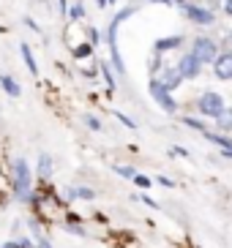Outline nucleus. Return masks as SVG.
Wrapping results in <instances>:
<instances>
[{
    "label": "nucleus",
    "mask_w": 232,
    "mask_h": 248,
    "mask_svg": "<svg viewBox=\"0 0 232 248\" xmlns=\"http://www.w3.org/2000/svg\"><path fill=\"white\" fill-rule=\"evenodd\" d=\"M134 11H137V6H129V8H123V11H117L115 19L109 22V30H107L109 55H112V66H115V71H117V74H123V71H126L123 58H120V52H117V28H120V22H123V19H129V16L134 14Z\"/></svg>",
    "instance_id": "obj_1"
},
{
    "label": "nucleus",
    "mask_w": 232,
    "mask_h": 248,
    "mask_svg": "<svg viewBox=\"0 0 232 248\" xmlns=\"http://www.w3.org/2000/svg\"><path fill=\"white\" fill-rule=\"evenodd\" d=\"M14 194L19 199H30V167L25 158L14 161Z\"/></svg>",
    "instance_id": "obj_2"
},
{
    "label": "nucleus",
    "mask_w": 232,
    "mask_h": 248,
    "mask_svg": "<svg viewBox=\"0 0 232 248\" xmlns=\"http://www.w3.org/2000/svg\"><path fill=\"white\" fill-rule=\"evenodd\" d=\"M191 55H194L199 63H213L216 60V55H218V46H216V41L213 38H208V36H197L194 41H191Z\"/></svg>",
    "instance_id": "obj_3"
},
{
    "label": "nucleus",
    "mask_w": 232,
    "mask_h": 248,
    "mask_svg": "<svg viewBox=\"0 0 232 248\" xmlns=\"http://www.w3.org/2000/svg\"><path fill=\"white\" fill-rule=\"evenodd\" d=\"M197 109H199L202 117H213V120H216L218 112L224 109V98L218 93H213V90H205V93L199 95V101H197Z\"/></svg>",
    "instance_id": "obj_4"
},
{
    "label": "nucleus",
    "mask_w": 232,
    "mask_h": 248,
    "mask_svg": "<svg viewBox=\"0 0 232 248\" xmlns=\"http://www.w3.org/2000/svg\"><path fill=\"white\" fill-rule=\"evenodd\" d=\"M150 95H153V101L159 104L161 109L164 112H169V115H175V112H178V101H175L172 98V93H169L167 88H164V85H161L159 79H150Z\"/></svg>",
    "instance_id": "obj_5"
},
{
    "label": "nucleus",
    "mask_w": 232,
    "mask_h": 248,
    "mask_svg": "<svg viewBox=\"0 0 232 248\" xmlns=\"http://www.w3.org/2000/svg\"><path fill=\"white\" fill-rule=\"evenodd\" d=\"M183 14L189 16L194 25H213V11L211 8H202V6H191V3H183Z\"/></svg>",
    "instance_id": "obj_6"
},
{
    "label": "nucleus",
    "mask_w": 232,
    "mask_h": 248,
    "mask_svg": "<svg viewBox=\"0 0 232 248\" xmlns=\"http://www.w3.org/2000/svg\"><path fill=\"white\" fill-rule=\"evenodd\" d=\"M175 68L181 71L183 79H197V77H199V71H202V63H199L191 52H186V55L181 58V63H178Z\"/></svg>",
    "instance_id": "obj_7"
},
{
    "label": "nucleus",
    "mask_w": 232,
    "mask_h": 248,
    "mask_svg": "<svg viewBox=\"0 0 232 248\" xmlns=\"http://www.w3.org/2000/svg\"><path fill=\"white\" fill-rule=\"evenodd\" d=\"M213 74L216 79H232V52H224V55H216L213 60Z\"/></svg>",
    "instance_id": "obj_8"
},
{
    "label": "nucleus",
    "mask_w": 232,
    "mask_h": 248,
    "mask_svg": "<svg viewBox=\"0 0 232 248\" xmlns=\"http://www.w3.org/2000/svg\"><path fill=\"white\" fill-rule=\"evenodd\" d=\"M159 82L169 90V93H172V90H178V85L183 82V77H181V71H178L175 66H167V68H164V77H161Z\"/></svg>",
    "instance_id": "obj_9"
},
{
    "label": "nucleus",
    "mask_w": 232,
    "mask_h": 248,
    "mask_svg": "<svg viewBox=\"0 0 232 248\" xmlns=\"http://www.w3.org/2000/svg\"><path fill=\"white\" fill-rule=\"evenodd\" d=\"M181 44H183V36H167V38H159V41L153 44V49H156V55H161V52L178 49Z\"/></svg>",
    "instance_id": "obj_10"
},
{
    "label": "nucleus",
    "mask_w": 232,
    "mask_h": 248,
    "mask_svg": "<svg viewBox=\"0 0 232 248\" xmlns=\"http://www.w3.org/2000/svg\"><path fill=\"white\" fill-rule=\"evenodd\" d=\"M0 88L6 90V95H11V98H19L22 95L19 82H17L14 77H8V74H0Z\"/></svg>",
    "instance_id": "obj_11"
},
{
    "label": "nucleus",
    "mask_w": 232,
    "mask_h": 248,
    "mask_svg": "<svg viewBox=\"0 0 232 248\" xmlns=\"http://www.w3.org/2000/svg\"><path fill=\"white\" fill-rule=\"evenodd\" d=\"M19 52H22V58H25V66H28V71L36 77V74H38V63H36V58H33L30 46H28V44H19Z\"/></svg>",
    "instance_id": "obj_12"
},
{
    "label": "nucleus",
    "mask_w": 232,
    "mask_h": 248,
    "mask_svg": "<svg viewBox=\"0 0 232 248\" xmlns=\"http://www.w3.org/2000/svg\"><path fill=\"white\" fill-rule=\"evenodd\" d=\"M216 123H218V128H221V131H230L232 128V109H221L218 112V117H216Z\"/></svg>",
    "instance_id": "obj_13"
},
{
    "label": "nucleus",
    "mask_w": 232,
    "mask_h": 248,
    "mask_svg": "<svg viewBox=\"0 0 232 248\" xmlns=\"http://www.w3.org/2000/svg\"><path fill=\"white\" fill-rule=\"evenodd\" d=\"M202 137H205V139H211L213 145H218V147H224V150H232V139L221 137V134H211V131H205Z\"/></svg>",
    "instance_id": "obj_14"
},
{
    "label": "nucleus",
    "mask_w": 232,
    "mask_h": 248,
    "mask_svg": "<svg viewBox=\"0 0 232 248\" xmlns=\"http://www.w3.org/2000/svg\"><path fill=\"white\" fill-rule=\"evenodd\" d=\"M68 199H85V202H90V199H96V194L90 188H68V194H66Z\"/></svg>",
    "instance_id": "obj_15"
},
{
    "label": "nucleus",
    "mask_w": 232,
    "mask_h": 248,
    "mask_svg": "<svg viewBox=\"0 0 232 248\" xmlns=\"http://www.w3.org/2000/svg\"><path fill=\"white\" fill-rule=\"evenodd\" d=\"M38 175H41L44 180L52 175V158L50 155H41V158H38Z\"/></svg>",
    "instance_id": "obj_16"
},
{
    "label": "nucleus",
    "mask_w": 232,
    "mask_h": 248,
    "mask_svg": "<svg viewBox=\"0 0 232 248\" xmlns=\"http://www.w3.org/2000/svg\"><path fill=\"white\" fill-rule=\"evenodd\" d=\"M101 74H104V79H107V93H115V77H112V71H109V63H101Z\"/></svg>",
    "instance_id": "obj_17"
},
{
    "label": "nucleus",
    "mask_w": 232,
    "mask_h": 248,
    "mask_svg": "<svg viewBox=\"0 0 232 248\" xmlns=\"http://www.w3.org/2000/svg\"><path fill=\"white\" fill-rule=\"evenodd\" d=\"M93 55V44H80V46H74V58L82 60V58H90Z\"/></svg>",
    "instance_id": "obj_18"
},
{
    "label": "nucleus",
    "mask_w": 232,
    "mask_h": 248,
    "mask_svg": "<svg viewBox=\"0 0 232 248\" xmlns=\"http://www.w3.org/2000/svg\"><path fill=\"white\" fill-rule=\"evenodd\" d=\"M183 123L189 125V128H194V131H199V134L208 131V128H205V123H202V120H197V117H183Z\"/></svg>",
    "instance_id": "obj_19"
},
{
    "label": "nucleus",
    "mask_w": 232,
    "mask_h": 248,
    "mask_svg": "<svg viewBox=\"0 0 232 248\" xmlns=\"http://www.w3.org/2000/svg\"><path fill=\"white\" fill-rule=\"evenodd\" d=\"M66 14L71 16V19H82V16H85V8H82V3H71Z\"/></svg>",
    "instance_id": "obj_20"
},
{
    "label": "nucleus",
    "mask_w": 232,
    "mask_h": 248,
    "mask_svg": "<svg viewBox=\"0 0 232 248\" xmlns=\"http://www.w3.org/2000/svg\"><path fill=\"white\" fill-rule=\"evenodd\" d=\"M131 180L137 183L139 188H150V186H153V180H150V177H145V175H139V172H137V175H134V177H131Z\"/></svg>",
    "instance_id": "obj_21"
},
{
    "label": "nucleus",
    "mask_w": 232,
    "mask_h": 248,
    "mask_svg": "<svg viewBox=\"0 0 232 248\" xmlns=\"http://www.w3.org/2000/svg\"><path fill=\"white\" fill-rule=\"evenodd\" d=\"M85 123H87V128H90V131H101V120H99V117L87 115V117H85Z\"/></svg>",
    "instance_id": "obj_22"
},
{
    "label": "nucleus",
    "mask_w": 232,
    "mask_h": 248,
    "mask_svg": "<svg viewBox=\"0 0 232 248\" xmlns=\"http://www.w3.org/2000/svg\"><path fill=\"white\" fill-rule=\"evenodd\" d=\"M115 172H117L120 177H129V180H131L134 175H137V169H131V167H120V164L115 167Z\"/></svg>",
    "instance_id": "obj_23"
},
{
    "label": "nucleus",
    "mask_w": 232,
    "mask_h": 248,
    "mask_svg": "<svg viewBox=\"0 0 232 248\" xmlns=\"http://www.w3.org/2000/svg\"><path fill=\"white\" fill-rule=\"evenodd\" d=\"M115 117H117V120H120L123 125H129V128H137V125H134V120H129V117H126V115H120V112H115Z\"/></svg>",
    "instance_id": "obj_24"
},
{
    "label": "nucleus",
    "mask_w": 232,
    "mask_h": 248,
    "mask_svg": "<svg viewBox=\"0 0 232 248\" xmlns=\"http://www.w3.org/2000/svg\"><path fill=\"white\" fill-rule=\"evenodd\" d=\"M169 155H181V158H189V153H186L183 147H172V150H169Z\"/></svg>",
    "instance_id": "obj_25"
},
{
    "label": "nucleus",
    "mask_w": 232,
    "mask_h": 248,
    "mask_svg": "<svg viewBox=\"0 0 232 248\" xmlns=\"http://www.w3.org/2000/svg\"><path fill=\"white\" fill-rule=\"evenodd\" d=\"M134 199H142V202H145V204H148V207H153V210H156V207H159V204L153 202V199H150V197H134Z\"/></svg>",
    "instance_id": "obj_26"
},
{
    "label": "nucleus",
    "mask_w": 232,
    "mask_h": 248,
    "mask_svg": "<svg viewBox=\"0 0 232 248\" xmlns=\"http://www.w3.org/2000/svg\"><path fill=\"white\" fill-rule=\"evenodd\" d=\"M156 180H159V183H161V186H167V188H172V186H175V183H172V180H169V177H156Z\"/></svg>",
    "instance_id": "obj_27"
},
{
    "label": "nucleus",
    "mask_w": 232,
    "mask_h": 248,
    "mask_svg": "<svg viewBox=\"0 0 232 248\" xmlns=\"http://www.w3.org/2000/svg\"><path fill=\"white\" fill-rule=\"evenodd\" d=\"M58 6H60V14H66V11H68V0H60Z\"/></svg>",
    "instance_id": "obj_28"
},
{
    "label": "nucleus",
    "mask_w": 232,
    "mask_h": 248,
    "mask_svg": "<svg viewBox=\"0 0 232 248\" xmlns=\"http://www.w3.org/2000/svg\"><path fill=\"white\" fill-rule=\"evenodd\" d=\"M224 11H227V14L232 16V0H227V3H224Z\"/></svg>",
    "instance_id": "obj_29"
},
{
    "label": "nucleus",
    "mask_w": 232,
    "mask_h": 248,
    "mask_svg": "<svg viewBox=\"0 0 232 248\" xmlns=\"http://www.w3.org/2000/svg\"><path fill=\"white\" fill-rule=\"evenodd\" d=\"M150 3H161V6H172L169 0H150Z\"/></svg>",
    "instance_id": "obj_30"
},
{
    "label": "nucleus",
    "mask_w": 232,
    "mask_h": 248,
    "mask_svg": "<svg viewBox=\"0 0 232 248\" xmlns=\"http://www.w3.org/2000/svg\"><path fill=\"white\" fill-rule=\"evenodd\" d=\"M3 248H19V246H17V243H6Z\"/></svg>",
    "instance_id": "obj_31"
},
{
    "label": "nucleus",
    "mask_w": 232,
    "mask_h": 248,
    "mask_svg": "<svg viewBox=\"0 0 232 248\" xmlns=\"http://www.w3.org/2000/svg\"><path fill=\"white\" fill-rule=\"evenodd\" d=\"M169 3H178V6H183V3H186V0H169Z\"/></svg>",
    "instance_id": "obj_32"
},
{
    "label": "nucleus",
    "mask_w": 232,
    "mask_h": 248,
    "mask_svg": "<svg viewBox=\"0 0 232 248\" xmlns=\"http://www.w3.org/2000/svg\"><path fill=\"white\" fill-rule=\"evenodd\" d=\"M99 6H101V8H104V6H107V0H99Z\"/></svg>",
    "instance_id": "obj_33"
}]
</instances>
